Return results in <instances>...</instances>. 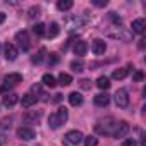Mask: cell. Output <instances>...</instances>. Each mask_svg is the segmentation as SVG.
<instances>
[{
    "label": "cell",
    "instance_id": "27",
    "mask_svg": "<svg viewBox=\"0 0 146 146\" xmlns=\"http://www.w3.org/2000/svg\"><path fill=\"white\" fill-rule=\"evenodd\" d=\"M33 33H35L36 36H45V24L36 23V24L33 26Z\"/></svg>",
    "mask_w": 146,
    "mask_h": 146
},
{
    "label": "cell",
    "instance_id": "4",
    "mask_svg": "<svg viewBox=\"0 0 146 146\" xmlns=\"http://www.w3.org/2000/svg\"><path fill=\"white\" fill-rule=\"evenodd\" d=\"M110 38H113V40H119V41H132V33L129 31V29H125V28H113V29H110L108 33H107Z\"/></svg>",
    "mask_w": 146,
    "mask_h": 146
},
{
    "label": "cell",
    "instance_id": "24",
    "mask_svg": "<svg viewBox=\"0 0 146 146\" xmlns=\"http://www.w3.org/2000/svg\"><path fill=\"white\" fill-rule=\"evenodd\" d=\"M72 0H58L57 2V9L58 11H69V9H72Z\"/></svg>",
    "mask_w": 146,
    "mask_h": 146
},
{
    "label": "cell",
    "instance_id": "6",
    "mask_svg": "<svg viewBox=\"0 0 146 146\" xmlns=\"http://www.w3.org/2000/svg\"><path fill=\"white\" fill-rule=\"evenodd\" d=\"M16 41H17V46H19L23 52L29 50V46H31V40H29L28 31H17V33H16Z\"/></svg>",
    "mask_w": 146,
    "mask_h": 146
},
{
    "label": "cell",
    "instance_id": "38",
    "mask_svg": "<svg viewBox=\"0 0 146 146\" xmlns=\"http://www.w3.org/2000/svg\"><path fill=\"white\" fill-rule=\"evenodd\" d=\"M60 100H62V95H55V98H53V102H55V103H58Z\"/></svg>",
    "mask_w": 146,
    "mask_h": 146
},
{
    "label": "cell",
    "instance_id": "14",
    "mask_svg": "<svg viewBox=\"0 0 146 146\" xmlns=\"http://www.w3.org/2000/svg\"><path fill=\"white\" fill-rule=\"evenodd\" d=\"M36 102H38V98H36L35 95H31V93L23 95V100H21V103H23V107H24V108H31Z\"/></svg>",
    "mask_w": 146,
    "mask_h": 146
},
{
    "label": "cell",
    "instance_id": "2",
    "mask_svg": "<svg viewBox=\"0 0 146 146\" xmlns=\"http://www.w3.org/2000/svg\"><path fill=\"white\" fill-rule=\"evenodd\" d=\"M67 119H69L67 108H58L57 112L50 113V117H48V125H50V129H58L62 124L67 122Z\"/></svg>",
    "mask_w": 146,
    "mask_h": 146
},
{
    "label": "cell",
    "instance_id": "18",
    "mask_svg": "<svg viewBox=\"0 0 146 146\" xmlns=\"http://www.w3.org/2000/svg\"><path fill=\"white\" fill-rule=\"evenodd\" d=\"M69 103H70L72 107H79V105L83 103V96H81V93L72 91V93L69 95Z\"/></svg>",
    "mask_w": 146,
    "mask_h": 146
},
{
    "label": "cell",
    "instance_id": "10",
    "mask_svg": "<svg viewBox=\"0 0 146 146\" xmlns=\"http://www.w3.org/2000/svg\"><path fill=\"white\" fill-rule=\"evenodd\" d=\"M17 137L23 139V141H31V139L36 137V132L31 127H19L17 129Z\"/></svg>",
    "mask_w": 146,
    "mask_h": 146
},
{
    "label": "cell",
    "instance_id": "39",
    "mask_svg": "<svg viewBox=\"0 0 146 146\" xmlns=\"http://www.w3.org/2000/svg\"><path fill=\"white\" fill-rule=\"evenodd\" d=\"M4 21H5V14H4V12H0V24H2Z\"/></svg>",
    "mask_w": 146,
    "mask_h": 146
},
{
    "label": "cell",
    "instance_id": "20",
    "mask_svg": "<svg viewBox=\"0 0 146 146\" xmlns=\"http://www.w3.org/2000/svg\"><path fill=\"white\" fill-rule=\"evenodd\" d=\"M41 83H43L45 86H48V88H55V86H57V79H55L52 74H43Z\"/></svg>",
    "mask_w": 146,
    "mask_h": 146
},
{
    "label": "cell",
    "instance_id": "3",
    "mask_svg": "<svg viewBox=\"0 0 146 146\" xmlns=\"http://www.w3.org/2000/svg\"><path fill=\"white\" fill-rule=\"evenodd\" d=\"M115 124H117V120H113L112 117H107V119H102V120L96 122L95 131L98 134H103V136H112L113 129H115Z\"/></svg>",
    "mask_w": 146,
    "mask_h": 146
},
{
    "label": "cell",
    "instance_id": "16",
    "mask_svg": "<svg viewBox=\"0 0 146 146\" xmlns=\"http://www.w3.org/2000/svg\"><path fill=\"white\" fill-rule=\"evenodd\" d=\"M108 103H110V96L107 93H100V95L95 96V105L96 107H107Z\"/></svg>",
    "mask_w": 146,
    "mask_h": 146
},
{
    "label": "cell",
    "instance_id": "13",
    "mask_svg": "<svg viewBox=\"0 0 146 146\" xmlns=\"http://www.w3.org/2000/svg\"><path fill=\"white\" fill-rule=\"evenodd\" d=\"M21 81H23V76L19 74V72H11V74H7L5 79H4L5 86H14V84L21 83Z\"/></svg>",
    "mask_w": 146,
    "mask_h": 146
},
{
    "label": "cell",
    "instance_id": "12",
    "mask_svg": "<svg viewBox=\"0 0 146 146\" xmlns=\"http://www.w3.org/2000/svg\"><path fill=\"white\" fill-rule=\"evenodd\" d=\"M91 50H93L95 55H103L105 50H107V45H105L103 40H93V43H91Z\"/></svg>",
    "mask_w": 146,
    "mask_h": 146
},
{
    "label": "cell",
    "instance_id": "36",
    "mask_svg": "<svg viewBox=\"0 0 146 146\" xmlns=\"http://www.w3.org/2000/svg\"><path fill=\"white\" fill-rule=\"evenodd\" d=\"M50 64H57L58 62V57H57V53H52V57H50V60H48Z\"/></svg>",
    "mask_w": 146,
    "mask_h": 146
},
{
    "label": "cell",
    "instance_id": "17",
    "mask_svg": "<svg viewBox=\"0 0 146 146\" xmlns=\"http://www.w3.org/2000/svg\"><path fill=\"white\" fill-rule=\"evenodd\" d=\"M144 28H146V21L144 19H136L132 21V31L131 33H144Z\"/></svg>",
    "mask_w": 146,
    "mask_h": 146
},
{
    "label": "cell",
    "instance_id": "7",
    "mask_svg": "<svg viewBox=\"0 0 146 146\" xmlns=\"http://www.w3.org/2000/svg\"><path fill=\"white\" fill-rule=\"evenodd\" d=\"M115 103L119 108H127L129 105V93L125 90H117L115 93Z\"/></svg>",
    "mask_w": 146,
    "mask_h": 146
},
{
    "label": "cell",
    "instance_id": "11",
    "mask_svg": "<svg viewBox=\"0 0 146 146\" xmlns=\"http://www.w3.org/2000/svg\"><path fill=\"white\" fill-rule=\"evenodd\" d=\"M4 55H5V58L7 60H16L17 58V48L12 45V43H5V46H4Z\"/></svg>",
    "mask_w": 146,
    "mask_h": 146
},
{
    "label": "cell",
    "instance_id": "34",
    "mask_svg": "<svg viewBox=\"0 0 146 146\" xmlns=\"http://www.w3.org/2000/svg\"><path fill=\"white\" fill-rule=\"evenodd\" d=\"M132 78H134V81H143V79H144V74H143L141 70H136Z\"/></svg>",
    "mask_w": 146,
    "mask_h": 146
},
{
    "label": "cell",
    "instance_id": "25",
    "mask_svg": "<svg viewBox=\"0 0 146 146\" xmlns=\"http://www.w3.org/2000/svg\"><path fill=\"white\" fill-rule=\"evenodd\" d=\"M31 95H35L38 100H40V98H43V96H46V95L43 93L41 84H33V86H31Z\"/></svg>",
    "mask_w": 146,
    "mask_h": 146
},
{
    "label": "cell",
    "instance_id": "9",
    "mask_svg": "<svg viewBox=\"0 0 146 146\" xmlns=\"http://www.w3.org/2000/svg\"><path fill=\"white\" fill-rule=\"evenodd\" d=\"M131 131V127H129V124L125 122V120H120V122H117L115 124V129H113V137H124L127 132Z\"/></svg>",
    "mask_w": 146,
    "mask_h": 146
},
{
    "label": "cell",
    "instance_id": "5",
    "mask_svg": "<svg viewBox=\"0 0 146 146\" xmlns=\"http://www.w3.org/2000/svg\"><path fill=\"white\" fill-rule=\"evenodd\" d=\"M83 132L81 131H69L65 136H64V144L65 146H78L81 141H83Z\"/></svg>",
    "mask_w": 146,
    "mask_h": 146
},
{
    "label": "cell",
    "instance_id": "19",
    "mask_svg": "<svg viewBox=\"0 0 146 146\" xmlns=\"http://www.w3.org/2000/svg\"><path fill=\"white\" fill-rule=\"evenodd\" d=\"M17 102H19V96H17L16 93H7V95L4 96V105H5V107H14Z\"/></svg>",
    "mask_w": 146,
    "mask_h": 146
},
{
    "label": "cell",
    "instance_id": "37",
    "mask_svg": "<svg viewBox=\"0 0 146 146\" xmlns=\"http://www.w3.org/2000/svg\"><path fill=\"white\" fill-rule=\"evenodd\" d=\"M96 7H105L107 5V0H105V2H100V0H95V2H93Z\"/></svg>",
    "mask_w": 146,
    "mask_h": 146
},
{
    "label": "cell",
    "instance_id": "35",
    "mask_svg": "<svg viewBox=\"0 0 146 146\" xmlns=\"http://www.w3.org/2000/svg\"><path fill=\"white\" fill-rule=\"evenodd\" d=\"M122 146H137V144H136L134 139H125V141L122 143Z\"/></svg>",
    "mask_w": 146,
    "mask_h": 146
},
{
    "label": "cell",
    "instance_id": "21",
    "mask_svg": "<svg viewBox=\"0 0 146 146\" xmlns=\"http://www.w3.org/2000/svg\"><path fill=\"white\" fill-rule=\"evenodd\" d=\"M58 31H60L58 24H57V23H50L48 31H45V33H46V36H48V38H55V36L58 35Z\"/></svg>",
    "mask_w": 146,
    "mask_h": 146
},
{
    "label": "cell",
    "instance_id": "31",
    "mask_svg": "<svg viewBox=\"0 0 146 146\" xmlns=\"http://www.w3.org/2000/svg\"><path fill=\"white\" fill-rule=\"evenodd\" d=\"M28 14H29L31 19H35V17H38V16L41 14V9H40V7H31V9L28 11Z\"/></svg>",
    "mask_w": 146,
    "mask_h": 146
},
{
    "label": "cell",
    "instance_id": "28",
    "mask_svg": "<svg viewBox=\"0 0 146 146\" xmlns=\"http://www.w3.org/2000/svg\"><path fill=\"white\" fill-rule=\"evenodd\" d=\"M45 53H46V50H45V48H40V50H38V53H35V55H33V58H31V60H33V64H40V62L43 60Z\"/></svg>",
    "mask_w": 146,
    "mask_h": 146
},
{
    "label": "cell",
    "instance_id": "32",
    "mask_svg": "<svg viewBox=\"0 0 146 146\" xmlns=\"http://www.w3.org/2000/svg\"><path fill=\"white\" fill-rule=\"evenodd\" d=\"M108 17H110V19H112V21H113V23H115L117 26H119V24L122 23V19H120V17H119V16H117L115 12H110V14H108Z\"/></svg>",
    "mask_w": 146,
    "mask_h": 146
},
{
    "label": "cell",
    "instance_id": "30",
    "mask_svg": "<svg viewBox=\"0 0 146 146\" xmlns=\"http://www.w3.org/2000/svg\"><path fill=\"white\" fill-rule=\"evenodd\" d=\"M98 144V137L96 136H88L84 139V146H96Z\"/></svg>",
    "mask_w": 146,
    "mask_h": 146
},
{
    "label": "cell",
    "instance_id": "26",
    "mask_svg": "<svg viewBox=\"0 0 146 146\" xmlns=\"http://www.w3.org/2000/svg\"><path fill=\"white\" fill-rule=\"evenodd\" d=\"M125 76H127V69H124V67H122V69H115L113 74H112V78L117 79V81H119V79H124Z\"/></svg>",
    "mask_w": 146,
    "mask_h": 146
},
{
    "label": "cell",
    "instance_id": "29",
    "mask_svg": "<svg viewBox=\"0 0 146 146\" xmlns=\"http://www.w3.org/2000/svg\"><path fill=\"white\" fill-rule=\"evenodd\" d=\"M83 67H84V65H83L81 60H72V62H70V69H72V70H76V72H81Z\"/></svg>",
    "mask_w": 146,
    "mask_h": 146
},
{
    "label": "cell",
    "instance_id": "22",
    "mask_svg": "<svg viewBox=\"0 0 146 146\" xmlns=\"http://www.w3.org/2000/svg\"><path fill=\"white\" fill-rule=\"evenodd\" d=\"M96 86H98L100 90H108V88H110V79H108L107 76H100V78L96 79Z\"/></svg>",
    "mask_w": 146,
    "mask_h": 146
},
{
    "label": "cell",
    "instance_id": "1",
    "mask_svg": "<svg viewBox=\"0 0 146 146\" xmlns=\"http://www.w3.org/2000/svg\"><path fill=\"white\" fill-rule=\"evenodd\" d=\"M88 23H90V17H88V16H69V17H65V21H64L65 29H69V31L81 29V28H84Z\"/></svg>",
    "mask_w": 146,
    "mask_h": 146
},
{
    "label": "cell",
    "instance_id": "23",
    "mask_svg": "<svg viewBox=\"0 0 146 146\" xmlns=\"http://www.w3.org/2000/svg\"><path fill=\"white\" fill-rule=\"evenodd\" d=\"M72 83V76L67 74V72H60V76H58V84L62 86H69Z\"/></svg>",
    "mask_w": 146,
    "mask_h": 146
},
{
    "label": "cell",
    "instance_id": "8",
    "mask_svg": "<svg viewBox=\"0 0 146 146\" xmlns=\"http://www.w3.org/2000/svg\"><path fill=\"white\" fill-rule=\"evenodd\" d=\"M41 119V110H29L23 115V122L24 124H38Z\"/></svg>",
    "mask_w": 146,
    "mask_h": 146
},
{
    "label": "cell",
    "instance_id": "15",
    "mask_svg": "<svg viewBox=\"0 0 146 146\" xmlns=\"http://www.w3.org/2000/svg\"><path fill=\"white\" fill-rule=\"evenodd\" d=\"M86 52H88V45H86V41H76V45H74V53L78 55V57H83V55H86Z\"/></svg>",
    "mask_w": 146,
    "mask_h": 146
},
{
    "label": "cell",
    "instance_id": "33",
    "mask_svg": "<svg viewBox=\"0 0 146 146\" xmlns=\"http://www.w3.org/2000/svg\"><path fill=\"white\" fill-rule=\"evenodd\" d=\"M79 84H81L83 90H91V81H90V79H83Z\"/></svg>",
    "mask_w": 146,
    "mask_h": 146
}]
</instances>
